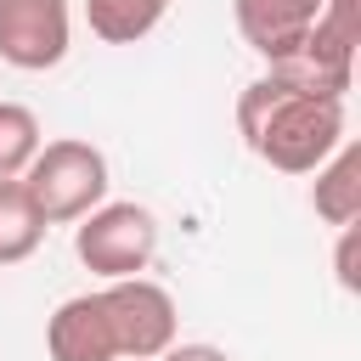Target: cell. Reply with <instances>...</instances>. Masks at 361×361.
<instances>
[{
  "instance_id": "4fadbf2b",
  "label": "cell",
  "mask_w": 361,
  "mask_h": 361,
  "mask_svg": "<svg viewBox=\"0 0 361 361\" xmlns=\"http://www.w3.org/2000/svg\"><path fill=\"white\" fill-rule=\"evenodd\" d=\"M333 265H338V282L355 293V226H344V237H338V259H333Z\"/></svg>"
},
{
  "instance_id": "9c48e42d",
  "label": "cell",
  "mask_w": 361,
  "mask_h": 361,
  "mask_svg": "<svg viewBox=\"0 0 361 361\" xmlns=\"http://www.w3.org/2000/svg\"><path fill=\"white\" fill-rule=\"evenodd\" d=\"M169 0H85V23L102 45H135L164 23Z\"/></svg>"
},
{
  "instance_id": "8992f818",
  "label": "cell",
  "mask_w": 361,
  "mask_h": 361,
  "mask_svg": "<svg viewBox=\"0 0 361 361\" xmlns=\"http://www.w3.org/2000/svg\"><path fill=\"white\" fill-rule=\"evenodd\" d=\"M45 350H51V361H118V333H113L102 288L96 293H73V299H62L51 310Z\"/></svg>"
},
{
  "instance_id": "6da1fadb",
  "label": "cell",
  "mask_w": 361,
  "mask_h": 361,
  "mask_svg": "<svg viewBox=\"0 0 361 361\" xmlns=\"http://www.w3.org/2000/svg\"><path fill=\"white\" fill-rule=\"evenodd\" d=\"M237 130L254 158L282 175H310L344 141V96H310L276 73H259L237 96Z\"/></svg>"
},
{
  "instance_id": "5b68a950",
  "label": "cell",
  "mask_w": 361,
  "mask_h": 361,
  "mask_svg": "<svg viewBox=\"0 0 361 361\" xmlns=\"http://www.w3.org/2000/svg\"><path fill=\"white\" fill-rule=\"evenodd\" d=\"M73 11L68 0H0V62L45 73L68 56Z\"/></svg>"
},
{
  "instance_id": "52a82bcc",
  "label": "cell",
  "mask_w": 361,
  "mask_h": 361,
  "mask_svg": "<svg viewBox=\"0 0 361 361\" xmlns=\"http://www.w3.org/2000/svg\"><path fill=\"white\" fill-rule=\"evenodd\" d=\"M231 17H237V34L271 62L293 39H305V28L322 17V0H231Z\"/></svg>"
},
{
  "instance_id": "8fae6325",
  "label": "cell",
  "mask_w": 361,
  "mask_h": 361,
  "mask_svg": "<svg viewBox=\"0 0 361 361\" xmlns=\"http://www.w3.org/2000/svg\"><path fill=\"white\" fill-rule=\"evenodd\" d=\"M39 118L23 102H0V180H17L28 169V158L39 152Z\"/></svg>"
},
{
  "instance_id": "30bf717a",
  "label": "cell",
  "mask_w": 361,
  "mask_h": 361,
  "mask_svg": "<svg viewBox=\"0 0 361 361\" xmlns=\"http://www.w3.org/2000/svg\"><path fill=\"white\" fill-rule=\"evenodd\" d=\"M45 214L23 192V180H0V265H23L45 243Z\"/></svg>"
},
{
  "instance_id": "7c38bea8",
  "label": "cell",
  "mask_w": 361,
  "mask_h": 361,
  "mask_svg": "<svg viewBox=\"0 0 361 361\" xmlns=\"http://www.w3.org/2000/svg\"><path fill=\"white\" fill-rule=\"evenodd\" d=\"M158 361H231L220 344H169Z\"/></svg>"
},
{
  "instance_id": "277c9868",
  "label": "cell",
  "mask_w": 361,
  "mask_h": 361,
  "mask_svg": "<svg viewBox=\"0 0 361 361\" xmlns=\"http://www.w3.org/2000/svg\"><path fill=\"white\" fill-rule=\"evenodd\" d=\"M107 299V316H113V333H118V361H158L169 344H175V299L169 288H158L152 276H118L102 288Z\"/></svg>"
},
{
  "instance_id": "3957f363",
  "label": "cell",
  "mask_w": 361,
  "mask_h": 361,
  "mask_svg": "<svg viewBox=\"0 0 361 361\" xmlns=\"http://www.w3.org/2000/svg\"><path fill=\"white\" fill-rule=\"evenodd\" d=\"M73 254L102 282L141 276L158 254V220H152L147 203H96L73 226Z\"/></svg>"
},
{
  "instance_id": "ba28073f",
  "label": "cell",
  "mask_w": 361,
  "mask_h": 361,
  "mask_svg": "<svg viewBox=\"0 0 361 361\" xmlns=\"http://www.w3.org/2000/svg\"><path fill=\"white\" fill-rule=\"evenodd\" d=\"M316 186H310V209L327 220V226H355V214H361V147L355 141H338L316 169Z\"/></svg>"
},
{
  "instance_id": "7a4b0ae2",
  "label": "cell",
  "mask_w": 361,
  "mask_h": 361,
  "mask_svg": "<svg viewBox=\"0 0 361 361\" xmlns=\"http://www.w3.org/2000/svg\"><path fill=\"white\" fill-rule=\"evenodd\" d=\"M17 180L34 197V209L45 214V226H68V220L90 214L96 203H107V158H102V147L79 141V135L39 141V152L28 158V169Z\"/></svg>"
}]
</instances>
